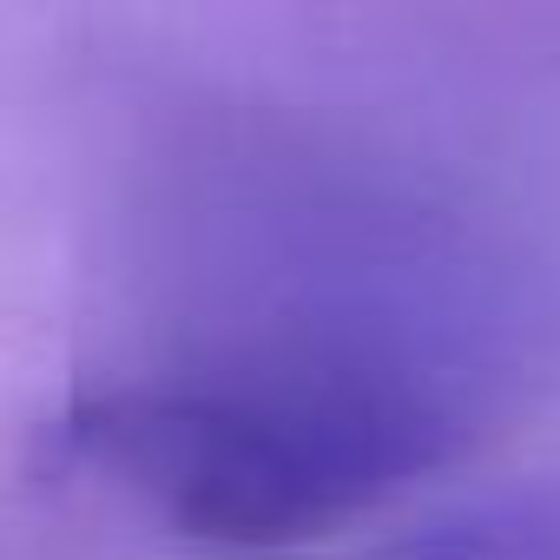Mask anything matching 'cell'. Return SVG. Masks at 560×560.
Listing matches in <instances>:
<instances>
[{
  "instance_id": "cell-1",
  "label": "cell",
  "mask_w": 560,
  "mask_h": 560,
  "mask_svg": "<svg viewBox=\"0 0 560 560\" xmlns=\"http://www.w3.org/2000/svg\"><path fill=\"white\" fill-rule=\"evenodd\" d=\"M481 429V409L422 389L145 357L60 409L54 462L119 488L185 540L264 553L376 514L462 462Z\"/></svg>"
},
{
  "instance_id": "cell-2",
  "label": "cell",
  "mask_w": 560,
  "mask_h": 560,
  "mask_svg": "<svg viewBox=\"0 0 560 560\" xmlns=\"http://www.w3.org/2000/svg\"><path fill=\"white\" fill-rule=\"evenodd\" d=\"M389 560H560V501L514 494V501L455 508L422 534H409Z\"/></svg>"
}]
</instances>
